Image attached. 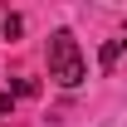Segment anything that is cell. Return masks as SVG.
<instances>
[{
  "mask_svg": "<svg viewBox=\"0 0 127 127\" xmlns=\"http://www.w3.org/2000/svg\"><path fill=\"white\" fill-rule=\"evenodd\" d=\"M20 25H25L20 15H5V20H0V34H10V39H15V34H20Z\"/></svg>",
  "mask_w": 127,
  "mask_h": 127,
  "instance_id": "obj_3",
  "label": "cell"
},
{
  "mask_svg": "<svg viewBox=\"0 0 127 127\" xmlns=\"http://www.w3.org/2000/svg\"><path fill=\"white\" fill-rule=\"evenodd\" d=\"M49 78L59 83V88H78L88 78V59H83L78 39L68 30H54L49 34Z\"/></svg>",
  "mask_w": 127,
  "mask_h": 127,
  "instance_id": "obj_1",
  "label": "cell"
},
{
  "mask_svg": "<svg viewBox=\"0 0 127 127\" xmlns=\"http://www.w3.org/2000/svg\"><path fill=\"white\" fill-rule=\"evenodd\" d=\"M127 54V34H117V39H108L103 44V68H117V59Z\"/></svg>",
  "mask_w": 127,
  "mask_h": 127,
  "instance_id": "obj_2",
  "label": "cell"
}]
</instances>
